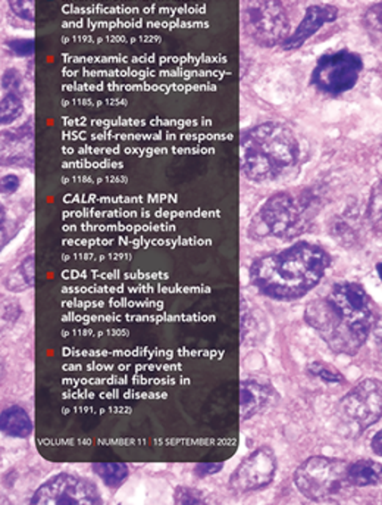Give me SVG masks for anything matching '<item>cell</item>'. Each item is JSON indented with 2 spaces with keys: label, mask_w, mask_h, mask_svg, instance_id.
Returning <instances> with one entry per match:
<instances>
[{
  "label": "cell",
  "mask_w": 382,
  "mask_h": 505,
  "mask_svg": "<svg viewBox=\"0 0 382 505\" xmlns=\"http://www.w3.org/2000/svg\"><path fill=\"white\" fill-rule=\"evenodd\" d=\"M304 320L331 351L350 357L361 351L374 326L370 295L353 282L334 284L327 297L309 302Z\"/></svg>",
  "instance_id": "cell-1"
},
{
  "label": "cell",
  "mask_w": 382,
  "mask_h": 505,
  "mask_svg": "<svg viewBox=\"0 0 382 505\" xmlns=\"http://www.w3.org/2000/svg\"><path fill=\"white\" fill-rule=\"evenodd\" d=\"M331 265V255L308 240L270 252L250 265V282L274 301H297L320 283Z\"/></svg>",
  "instance_id": "cell-2"
},
{
  "label": "cell",
  "mask_w": 382,
  "mask_h": 505,
  "mask_svg": "<svg viewBox=\"0 0 382 505\" xmlns=\"http://www.w3.org/2000/svg\"><path fill=\"white\" fill-rule=\"evenodd\" d=\"M241 172L250 181L270 183L299 164V139L284 122H266L241 133Z\"/></svg>",
  "instance_id": "cell-3"
},
{
  "label": "cell",
  "mask_w": 382,
  "mask_h": 505,
  "mask_svg": "<svg viewBox=\"0 0 382 505\" xmlns=\"http://www.w3.org/2000/svg\"><path fill=\"white\" fill-rule=\"evenodd\" d=\"M320 209V198L309 189L274 193L259 208L250 224L254 239H293L303 233Z\"/></svg>",
  "instance_id": "cell-4"
},
{
  "label": "cell",
  "mask_w": 382,
  "mask_h": 505,
  "mask_svg": "<svg viewBox=\"0 0 382 505\" xmlns=\"http://www.w3.org/2000/svg\"><path fill=\"white\" fill-rule=\"evenodd\" d=\"M349 463L331 457H311L295 468V488L304 498L315 502L336 501L349 482Z\"/></svg>",
  "instance_id": "cell-5"
},
{
  "label": "cell",
  "mask_w": 382,
  "mask_h": 505,
  "mask_svg": "<svg viewBox=\"0 0 382 505\" xmlns=\"http://www.w3.org/2000/svg\"><path fill=\"white\" fill-rule=\"evenodd\" d=\"M243 27L261 47L283 45L290 36V20L281 0H245Z\"/></svg>",
  "instance_id": "cell-6"
},
{
  "label": "cell",
  "mask_w": 382,
  "mask_h": 505,
  "mask_svg": "<svg viewBox=\"0 0 382 505\" xmlns=\"http://www.w3.org/2000/svg\"><path fill=\"white\" fill-rule=\"evenodd\" d=\"M363 70V61L354 52H328L322 55L311 72V84L328 97L349 92L358 84Z\"/></svg>",
  "instance_id": "cell-7"
},
{
  "label": "cell",
  "mask_w": 382,
  "mask_h": 505,
  "mask_svg": "<svg viewBox=\"0 0 382 505\" xmlns=\"http://www.w3.org/2000/svg\"><path fill=\"white\" fill-rule=\"evenodd\" d=\"M29 502L33 505H99L104 504V500L92 480L59 473L47 479Z\"/></svg>",
  "instance_id": "cell-8"
},
{
  "label": "cell",
  "mask_w": 382,
  "mask_h": 505,
  "mask_svg": "<svg viewBox=\"0 0 382 505\" xmlns=\"http://www.w3.org/2000/svg\"><path fill=\"white\" fill-rule=\"evenodd\" d=\"M341 411L347 420L365 432L382 418V382L378 379L361 380L340 401Z\"/></svg>",
  "instance_id": "cell-9"
},
{
  "label": "cell",
  "mask_w": 382,
  "mask_h": 505,
  "mask_svg": "<svg viewBox=\"0 0 382 505\" xmlns=\"http://www.w3.org/2000/svg\"><path fill=\"white\" fill-rule=\"evenodd\" d=\"M278 470V459L270 447H261L247 455L229 477L234 492H256L268 488Z\"/></svg>",
  "instance_id": "cell-10"
},
{
  "label": "cell",
  "mask_w": 382,
  "mask_h": 505,
  "mask_svg": "<svg viewBox=\"0 0 382 505\" xmlns=\"http://www.w3.org/2000/svg\"><path fill=\"white\" fill-rule=\"evenodd\" d=\"M336 18H338V9L333 4H311L306 9L303 20L300 21L297 29L283 43L284 51H297L322 27L336 21Z\"/></svg>",
  "instance_id": "cell-11"
},
{
  "label": "cell",
  "mask_w": 382,
  "mask_h": 505,
  "mask_svg": "<svg viewBox=\"0 0 382 505\" xmlns=\"http://www.w3.org/2000/svg\"><path fill=\"white\" fill-rule=\"evenodd\" d=\"M272 391L256 380H243L240 383V417L249 420L270 404Z\"/></svg>",
  "instance_id": "cell-12"
},
{
  "label": "cell",
  "mask_w": 382,
  "mask_h": 505,
  "mask_svg": "<svg viewBox=\"0 0 382 505\" xmlns=\"http://www.w3.org/2000/svg\"><path fill=\"white\" fill-rule=\"evenodd\" d=\"M0 429L9 438L25 439L33 433V422L21 405H11L2 411Z\"/></svg>",
  "instance_id": "cell-13"
},
{
  "label": "cell",
  "mask_w": 382,
  "mask_h": 505,
  "mask_svg": "<svg viewBox=\"0 0 382 505\" xmlns=\"http://www.w3.org/2000/svg\"><path fill=\"white\" fill-rule=\"evenodd\" d=\"M347 475L352 486H375L382 480V466L374 459H358L354 463H349Z\"/></svg>",
  "instance_id": "cell-14"
},
{
  "label": "cell",
  "mask_w": 382,
  "mask_h": 505,
  "mask_svg": "<svg viewBox=\"0 0 382 505\" xmlns=\"http://www.w3.org/2000/svg\"><path fill=\"white\" fill-rule=\"evenodd\" d=\"M4 288L11 292H24L34 288V255H27L15 270L4 279Z\"/></svg>",
  "instance_id": "cell-15"
},
{
  "label": "cell",
  "mask_w": 382,
  "mask_h": 505,
  "mask_svg": "<svg viewBox=\"0 0 382 505\" xmlns=\"http://www.w3.org/2000/svg\"><path fill=\"white\" fill-rule=\"evenodd\" d=\"M92 468L109 488H120L129 479V466L124 463H96Z\"/></svg>",
  "instance_id": "cell-16"
},
{
  "label": "cell",
  "mask_w": 382,
  "mask_h": 505,
  "mask_svg": "<svg viewBox=\"0 0 382 505\" xmlns=\"http://www.w3.org/2000/svg\"><path fill=\"white\" fill-rule=\"evenodd\" d=\"M24 113V101L21 93L4 92L0 102V122L2 126H11Z\"/></svg>",
  "instance_id": "cell-17"
},
{
  "label": "cell",
  "mask_w": 382,
  "mask_h": 505,
  "mask_svg": "<svg viewBox=\"0 0 382 505\" xmlns=\"http://www.w3.org/2000/svg\"><path fill=\"white\" fill-rule=\"evenodd\" d=\"M368 220L374 231L382 233V180L375 184L368 204Z\"/></svg>",
  "instance_id": "cell-18"
},
{
  "label": "cell",
  "mask_w": 382,
  "mask_h": 505,
  "mask_svg": "<svg viewBox=\"0 0 382 505\" xmlns=\"http://www.w3.org/2000/svg\"><path fill=\"white\" fill-rule=\"evenodd\" d=\"M308 372L311 376L322 380V382H325V383H345V376H343V375H341L338 370L331 367V366H328V364L320 363V361H315V363H311L308 367Z\"/></svg>",
  "instance_id": "cell-19"
},
{
  "label": "cell",
  "mask_w": 382,
  "mask_h": 505,
  "mask_svg": "<svg viewBox=\"0 0 382 505\" xmlns=\"http://www.w3.org/2000/svg\"><path fill=\"white\" fill-rule=\"evenodd\" d=\"M9 9L22 21L34 22L36 2L34 0H8Z\"/></svg>",
  "instance_id": "cell-20"
},
{
  "label": "cell",
  "mask_w": 382,
  "mask_h": 505,
  "mask_svg": "<svg viewBox=\"0 0 382 505\" xmlns=\"http://www.w3.org/2000/svg\"><path fill=\"white\" fill-rule=\"evenodd\" d=\"M363 22L370 34L375 38H382V4H374L366 11Z\"/></svg>",
  "instance_id": "cell-21"
},
{
  "label": "cell",
  "mask_w": 382,
  "mask_h": 505,
  "mask_svg": "<svg viewBox=\"0 0 382 505\" xmlns=\"http://www.w3.org/2000/svg\"><path fill=\"white\" fill-rule=\"evenodd\" d=\"M175 504L179 505H199L204 504L203 495L195 488L188 486H179L174 492Z\"/></svg>",
  "instance_id": "cell-22"
},
{
  "label": "cell",
  "mask_w": 382,
  "mask_h": 505,
  "mask_svg": "<svg viewBox=\"0 0 382 505\" xmlns=\"http://www.w3.org/2000/svg\"><path fill=\"white\" fill-rule=\"evenodd\" d=\"M9 51L20 58H29L33 56L36 51V43L33 38H13L6 42Z\"/></svg>",
  "instance_id": "cell-23"
},
{
  "label": "cell",
  "mask_w": 382,
  "mask_h": 505,
  "mask_svg": "<svg viewBox=\"0 0 382 505\" xmlns=\"http://www.w3.org/2000/svg\"><path fill=\"white\" fill-rule=\"evenodd\" d=\"M4 92H17L22 95V77L15 68H9L2 76Z\"/></svg>",
  "instance_id": "cell-24"
},
{
  "label": "cell",
  "mask_w": 382,
  "mask_h": 505,
  "mask_svg": "<svg viewBox=\"0 0 382 505\" xmlns=\"http://www.w3.org/2000/svg\"><path fill=\"white\" fill-rule=\"evenodd\" d=\"M224 467L222 463H200L195 467V475L197 477L213 476L216 473H220Z\"/></svg>",
  "instance_id": "cell-25"
},
{
  "label": "cell",
  "mask_w": 382,
  "mask_h": 505,
  "mask_svg": "<svg viewBox=\"0 0 382 505\" xmlns=\"http://www.w3.org/2000/svg\"><path fill=\"white\" fill-rule=\"evenodd\" d=\"M21 186V180L15 174H6L2 177V193L4 195H13Z\"/></svg>",
  "instance_id": "cell-26"
},
{
  "label": "cell",
  "mask_w": 382,
  "mask_h": 505,
  "mask_svg": "<svg viewBox=\"0 0 382 505\" xmlns=\"http://www.w3.org/2000/svg\"><path fill=\"white\" fill-rule=\"evenodd\" d=\"M370 450L374 451L375 455L382 457V429L378 430V432L374 434L372 441H370Z\"/></svg>",
  "instance_id": "cell-27"
},
{
  "label": "cell",
  "mask_w": 382,
  "mask_h": 505,
  "mask_svg": "<svg viewBox=\"0 0 382 505\" xmlns=\"http://www.w3.org/2000/svg\"><path fill=\"white\" fill-rule=\"evenodd\" d=\"M375 338H377V342H378L379 348L382 351V317L379 318L378 322L375 323Z\"/></svg>",
  "instance_id": "cell-28"
},
{
  "label": "cell",
  "mask_w": 382,
  "mask_h": 505,
  "mask_svg": "<svg viewBox=\"0 0 382 505\" xmlns=\"http://www.w3.org/2000/svg\"><path fill=\"white\" fill-rule=\"evenodd\" d=\"M377 273H378L379 280L382 282V263H379L378 265H377Z\"/></svg>",
  "instance_id": "cell-29"
}]
</instances>
